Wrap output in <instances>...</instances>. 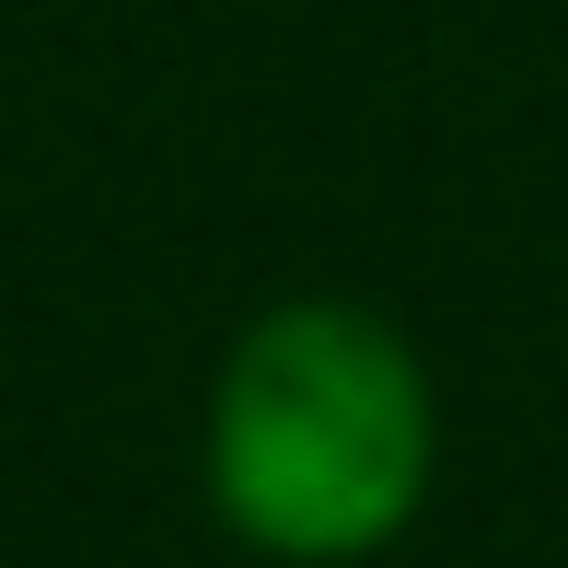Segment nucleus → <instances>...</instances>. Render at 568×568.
Listing matches in <instances>:
<instances>
[{
  "instance_id": "1",
  "label": "nucleus",
  "mask_w": 568,
  "mask_h": 568,
  "mask_svg": "<svg viewBox=\"0 0 568 568\" xmlns=\"http://www.w3.org/2000/svg\"><path fill=\"white\" fill-rule=\"evenodd\" d=\"M442 487V383L418 337L348 291H291L232 325L197 395V499L267 568H359Z\"/></svg>"
}]
</instances>
